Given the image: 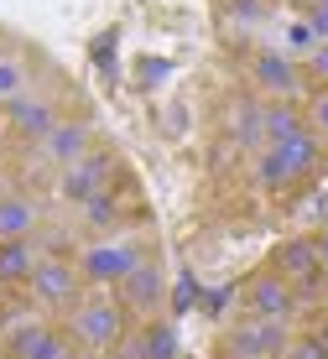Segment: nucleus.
<instances>
[{"label":"nucleus","instance_id":"1","mask_svg":"<svg viewBox=\"0 0 328 359\" xmlns=\"http://www.w3.org/2000/svg\"><path fill=\"white\" fill-rule=\"evenodd\" d=\"M323 162V135L318 130H302L292 135V141H282V146H266V151H256V188L261 193H287V188H297L302 177H313Z\"/></svg>","mask_w":328,"mask_h":359},{"label":"nucleus","instance_id":"2","mask_svg":"<svg viewBox=\"0 0 328 359\" xmlns=\"http://www.w3.org/2000/svg\"><path fill=\"white\" fill-rule=\"evenodd\" d=\"M68 333L79 349L89 354H110L125 344V307L115 297H79V307H73L68 318Z\"/></svg>","mask_w":328,"mask_h":359},{"label":"nucleus","instance_id":"3","mask_svg":"<svg viewBox=\"0 0 328 359\" xmlns=\"http://www.w3.org/2000/svg\"><path fill=\"white\" fill-rule=\"evenodd\" d=\"M73 261H79L84 287H94V292H115L120 281L131 276L136 266H141V250H136V245H125V240H94V245H84Z\"/></svg>","mask_w":328,"mask_h":359},{"label":"nucleus","instance_id":"4","mask_svg":"<svg viewBox=\"0 0 328 359\" xmlns=\"http://www.w3.org/2000/svg\"><path fill=\"white\" fill-rule=\"evenodd\" d=\"M240 302H245V318H266V323H287V318L297 313V287L287 276H276V271H256V276L240 287Z\"/></svg>","mask_w":328,"mask_h":359},{"label":"nucleus","instance_id":"5","mask_svg":"<svg viewBox=\"0 0 328 359\" xmlns=\"http://www.w3.org/2000/svg\"><path fill=\"white\" fill-rule=\"evenodd\" d=\"M27 292L37 297V307H79L84 297V276H79V261H63V255H42L27 281Z\"/></svg>","mask_w":328,"mask_h":359},{"label":"nucleus","instance_id":"6","mask_svg":"<svg viewBox=\"0 0 328 359\" xmlns=\"http://www.w3.org/2000/svg\"><path fill=\"white\" fill-rule=\"evenodd\" d=\"M271 271H276V276H287V281L297 287V302H302V297H318V292H323L318 245L302 240V234H297V240H282V245L271 250Z\"/></svg>","mask_w":328,"mask_h":359},{"label":"nucleus","instance_id":"7","mask_svg":"<svg viewBox=\"0 0 328 359\" xmlns=\"http://www.w3.org/2000/svg\"><path fill=\"white\" fill-rule=\"evenodd\" d=\"M110 172H115V156H110V151H89V156H79L73 167H63V172H58V198H63V203H73V208H84L94 193H105V188H110Z\"/></svg>","mask_w":328,"mask_h":359},{"label":"nucleus","instance_id":"8","mask_svg":"<svg viewBox=\"0 0 328 359\" xmlns=\"http://www.w3.org/2000/svg\"><path fill=\"white\" fill-rule=\"evenodd\" d=\"M6 359H79V344L47 323H16L6 333Z\"/></svg>","mask_w":328,"mask_h":359},{"label":"nucleus","instance_id":"9","mask_svg":"<svg viewBox=\"0 0 328 359\" xmlns=\"http://www.w3.org/2000/svg\"><path fill=\"white\" fill-rule=\"evenodd\" d=\"M292 333L287 323H266V318H245V323L230 328V354L235 359H282Z\"/></svg>","mask_w":328,"mask_h":359},{"label":"nucleus","instance_id":"10","mask_svg":"<svg viewBox=\"0 0 328 359\" xmlns=\"http://www.w3.org/2000/svg\"><path fill=\"white\" fill-rule=\"evenodd\" d=\"M250 83L261 89V99H292L302 89V68L292 53H276V47H266V53L250 57Z\"/></svg>","mask_w":328,"mask_h":359},{"label":"nucleus","instance_id":"11","mask_svg":"<svg viewBox=\"0 0 328 359\" xmlns=\"http://www.w3.org/2000/svg\"><path fill=\"white\" fill-rule=\"evenodd\" d=\"M37 151H42V162L47 167H73L79 156H89L94 151V130H89V120H58L53 130L37 141Z\"/></svg>","mask_w":328,"mask_h":359},{"label":"nucleus","instance_id":"12","mask_svg":"<svg viewBox=\"0 0 328 359\" xmlns=\"http://www.w3.org/2000/svg\"><path fill=\"white\" fill-rule=\"evenodd\" d=\"M125 359H183V333L172 318H146L131 339L120 344Z\"/></svg>","mask_w":328,"mask_h":359},{"label":"nucleus","instance_id":"13","mask_svg":"<svg viewBox=\"0 0 328 359\" xmlns=\"http://www.w3.org/2000/svg\"><path fill=\"white\" fill-rule=\"evenodd\" d=\"M0 120H6L21 141H42V135L58 126V109H53V99H42V94H16V99L0 104Z\"/></svg>","mask_w":328,"mask_h":359},{"label":"nucleus","instance_id":"14","mask_svg":"<svg viewBox=\"0 0 328 359\" xmlns=\"http://www.w3.org/2000/svg\"><path fill=\"white\" fill-rule=\"evenodd\" d=\"M162 297H167V276H162V266H151V261H141L115 287V302L125 307V313H157Z\"/></svg>","mask_w":328,"mask_h":359},{"label":"nucleus","instance_id":"15","mask_svg":"<svg viewBox=\"0 0 328 359\" xmlns=\"http://www.w3.org/2000/svg\"><path fill=\"white\" fill-rule=\"evenodd\" d=\"M230 141L245 146V151H266V99H235Z\"/></svg>","mask_w":328,"mask_h":359},{"label":"nucleus","instance_id":"16","mask_svg":"<svg viewBox=\"0 0 328 359\" xmlns=\"http://www.w3.org/2000/svg\"><path fill=\"white\" fill-rule=\"evenodd\" d=\"M42 250L32 240H0V287H27Z\"/></svg>","mask_w":328,"mask_h":359},{"label":"nucleus","instance_id":"17","mask_svg":"<svg viewBox=\"0 0 328 359\" xmlns=\"http://www.w3.org/2000/svg\"><path fill=\"white\" fill-rule=\"evenodd\" d=\"M308 130V109L297 99H266V146H282Z\"/></svg>","mask_w":328,"mask_h":359},{"label":"nucleus","instance_id":"18","mask_svg":"<svg viewBox=\"0 0 328 359\" xmlns=\"http://www.w3.org/2000/svg\"><path fill=\"white\" fill-rule=\"evenodd\" d=\"M37 234V203L27 193H0V240H32Z\"/></svg>","mask_w":328,"mask_h":359},{"label":"nucleus","instance_id":"19","mask_svg":"<svg viewBox=\"0 0 328 359\" xmlns=\"http://www.w3.org/2000/svg\"><path fill=\"white\" fill-rule=\"evenodd\" d=\"M84 224H89V229H115L120 224V203H115V193H94L89 198V203H84Z\"/></svg>","mask_w":328,"mask_h":359},{"label":"nucleus","instance_id":"20","mask_svg":"<svg viewBox=\"0 0 328 359\" xmlns=\"http://www.w3.org/2000/svg\"><path fill=\"white\" fill-rule=\"evenodd\" d=\"M16 94H27V63L16 53H0V104Z\"/></svg>","mask_w":328,"mask_h":359},{"label":"nucleus","instance_id":"21","mask_svg":"<svg viewBox=\"0 0 328 359\" xmlns=\"http://www.w3.org/2000/svg\"><path fill=\"white\" fill-rule=\"evenodd\" d=\"M219 6H224L230 21H240V27H256V21L271 16V0H219Z\"/></svg>","mask_w":328,"mask_h":359},{"label":"nucleus","instance_id":"22","mask_svg":"<svg viewBox=\"0 0 328 359\" xmlns=\"http://www.w3.org/2000/svg\"><path fill=\"white\" fill-rule=\"evenodd\" d=\"M282 359H328V349H323L318 333H308V339H292V344H287Z\"/></svg>","mask_w":328,"mask_h":359},{"label":"nucleus","instance_id":"23","mask_svg":"<svg viewBox=\"0 0 328 359\" xmlns=\"http://www.w3.org/2000/svg\"><path fill=\"white\" fill-rule=\"evenodd\" d=\"M302 21L318 32V42H328V0H302Z\"/></svg>","mask_w":328,"mask_h":359},{"label":"nucleus","instance_id":"24","mask_svg":"<svg viewBox=\"0 0 328 359\" xmlns=\"http://www.w3.org/2000/svg\"><path fill=\"white\" fill-rule=\"evenodd\" d=\"M308 126H313V130H318L323 141H328V89L308 99Z\"/></svg>","mask_w":328,"mask_h":359},{"label":"nucleus","instance_id":"25","mask_svg":"<svg viewBox=\"0 0 328 359\" xmlns=\"http://www.w3.org/2000/svg\"><path fill=\"white\" fill-rule=\"evenodd\" d=\"M287 42H292V53H302V57H308L313 47H318V32H313L308 21H292V32H287Z\"/></svg>","mask_w":328,"mask_h":359},{"label":"nucleus","instance_id":"26","mask_svg":"<svg viewBox=\"0 0 328 359\" xmlns=\"http://www.w3.org/2000/svg\"><path fill=\"white\" fill-rule=\"evenodd\" d=\"M193 302H204V297H198V281H193V276H183V281H178V292H172V313L183 318Z\"/></svg>","mask_w":328,"mask_h":359},{"label":"nucleus","instance_id":"27","mask_svg":"<svg viewBox=\"0 0 328 359\" xmlns=\"http://www.w3.org/2000/svg\"><path fill=\"white\" fill-rule=\"evenodd\" d=\"M308 79H318L323 89H328V42H318V47L308 53Z\"/></svg>","mask_w":328,"mask_h":359},{"label":"nucleus","instance_id":"28","mask_svg":"<svg viewBox=\"0 0 328 359\" xmlns=\"http://www.w3.org/2000/svg\"><path fill=\"white\" fill-rule=\"evenodd\" d=\"M235 297H240V287H224V292H209V297H204V313H214V318H219V313H224V307H230V302H235Z\"/></svg>","mask_w":328,"mask_h":359},{"label":"nucleus","instance_id":"29","mask_svg":"<svg viewBox=\"0 0 328 359\" xmlns=\"http://www.w3.org/2000/svg\"><path fill=\"white\" fill-rule=\"evenodd\" d=\"M110 47H115V32H105V42L94 47V63H99V73H115V57H110Z\"/></svg>","mask_w":328,"mask_h":359},{"label":"nucleus","instance_id":"30","mask_svg":"<svg viewBox=\"0 0 328 359\" xmlns=\"http://www.w3.org/2000/svg\"><path fill=\"white\" fill-rule=\"evenodd\" d=\"M136 79H141V83H162V79H167V63H162V57H157V63H141Z\"/></svg>","mask_w":328,"mask_h":359},{"label":"nucleus","instance_id":"31","mask_svg":"<svg viewBox=\"0 0 328 359\" xmlns=\"http://www.w3.org/2000/svg\"><path fill=\"white\" fill-rule=\"evenodd\" d=\"M318 339H323V349H328V318H323V323H318Z\"/></svg>","mask_w":328,"mask_h":359},{"label":"nucleus","instance_id":"32","mask_svg":"<svg viewBox=\"0 0 328 359\" xmlns=\"http://www.w3.org/2000/svg\"><path fill=\"white\" fill-rule=\"evenodd\" d=\"M94 359H125V354H120V349H110V354H94Z\"/></svg>","mask_w":328,"mask_h":359},{"label":"nucleus","instance_id":"33","mask_svg":"<svg viewBox=\"0 0 328 359\" xmlns=\"http://www.w3.org/2000/svg\"><path fill=\"white\" fill-rule=\"evenodd\" d=\"M0 193H6V167H0Z\"/></svg>","mask_w":328,"mask_h":359}]
</instances>
